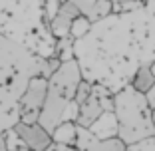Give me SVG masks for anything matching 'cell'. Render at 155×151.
<instances>
[{"label":"cell","mask_w":155,"mask_h":151,"mask_svg":"<svg viewBox=\"0 0 155 151\" xmlns=\"http://www.w3.org/2000/svg\"><path fill=\"white\" fill-rule=\"evenodd\" d=\"M78 16H82V10L78 8L76 2L66 0L64 4H62V8L58 10V14L52 18V22H48V28H50L52 36L58 38V40L68 38L70 30H72V24H74V20H76Z\"/></svg>","instance_id":"obj_5"},{"label":"cell","mask_w":155,"mask_h":151,"mask_svg":"<svg viewBox=\"0 0 155 151\" xmlns=\"http://www.w3.org/2000/svg\"><path fill=\"white\" fill-rule=\"evenodd\" d=\"M96 141H97V137L94 135V133H91V129H86V127H80V125H78L76 149H80V151H87Z\"/></svg>","instance_id":"obj_13"},{"label":"cell","mask_w":155,"mask_h":151,"mask_svg":"<svg viewBox=\"0 0 155 151\" xmlns=\"http://www.w3.org/2000/svg\"><path fill=\"white\" fill-rule=\"evenodd\" d=\"M104 113H105V111H104V105H101L100 97H97V96H91L84 105H80V110H78V117H76V123L80 125V127L90 129Z\"/></svg>","instance_id":"obj_6"},{"label":"cell","mask_w":155,"mask_h":151,"mask_svg":"<svg viewBox=\"0 0 155 151\" xmlns=\"http://www.w3.org/2000/svg\"><path fill=\"white\" fill-rule=\"evenodd\" d=\"M151 119H153V125H155V111H153V113H151Z\"/></svg>","instance_id":"obj_22"},{"label":"cell","mask_w":155,"mask_h":151,"mask_svg":"<svg viewBox=\"0 0 155 151\" xmlns=\"http://www.w3.org/2000/svg\"><path fill=\"white\" fill-rule=\"evenodd\" d=\"M90 28H91V20L90 18H86V16H78L76 20H74V24H72V30H70V36L72 38H82V36H86L87 32H90Z\"/></svg>","instance_id":"obj_14"},{"label":"cell","mask_w":155,"mask_h":151,"mask_svg":"<svg viewBox=\"0 0 155 151\" xmlns=\"http://www.w3.org/2000/svg\"><path fill=\"white\" fill-rule=\"evenodd\" d=\"M91 96H94V86H91L90 82H86V80H82V84H80L78 90H76V97H74V101H76V105H84Z\"/></svg>","instance_id":"obj_15"},{"label":"cell","mask_w":155,"mask_h":151,"mask_svg":"<svg viewBox=\"0 0 155 151\" xmlns=\"http://www.w3.org/2000/svg\"><path fill=\"white\" fill-rule=\"evenodd\" d=\"M87 151H127V145L119 137H110V139H97Z\"/></svg>","instance_id":"obj_11"},{"label":"cell","mask_w":155,"mask_h":151,"mask_svg":"<svg viewBox=\"0 0 155 151\" xmlns=\"http://www.w3.org/2000/svg\"><path fill=\"white\" fill-rule=\"evenodd\" d=\"M145 100H147V103H149L151 111H155V86L151 87V92H147V94H145Z\"/></svg>","instance_id":"obj_20"},{"label":"cell","mask_w":155,"mask_h":151,"mask_svg":"<svg viewBox=\"0 0 155 151\" xmlns=\"http://www.w3.org/2000/svg\"><path fill=\"white\" fill-rule=\"evenodd\" d=\"M12 131L22 141V145H26L30 151H46L54 143L52 133H48L40 123H22V121H18Z\"/></svg>","instance_id":"obj_4"},{"label":"cell","mask_w":155,"mask_h":151,"mask_svg":"<svg viewBox=\"0 0 155 151\" xmlns=\"http://www.w3.org/2000/svg\"><path fill=\"white\" fill-rule=\"evenodd\" d=\"M151 107L145 96L135 92L131 86L115 94V117L119 123L117 137L125 145L137 143L155 135V125L151 119Z\"/></svg>","instance_id":"obj_1"},{"label":"cell","mask_w":155,"mask_h":151,"mask_svg":"<svg viewBox=\"0 0 155 151\" xmlns=\"http://www.w3.org/2000/svg\"><path fill=\"white\" fill-rule=\"evenodd\" d=\"M48 97V80L32 78L24 96L20 97V121L22 123H38L42 107Z\"/></svg>","instance_id":"obj_2"},{"label":"cell","mask_w":155,"mask_h":151,"mask_svg":"<svg viewBox=\"0 0 155 151\" xmlns=\"http://www.w3.org/2000/svg\"><path fill=\"white\" fill-rule=\"evenodd\" d=\"M46 151H78L76 147H70V145H62V143H52Z\"/></svg>","instance_id":"obj_19"},{"label":"cell","mask_w":155,"mask_h":151,"mask_svg":"<svg viewBox=\"0 0 155 151\" xmlns=\"http://www.w3.org/2000/svg\"><path fill=\"white\" fill-rule=\"evenodd\" d=\"M149 68H151V74H153V76H155V60H153V62H151V64H149Z\"/></svg>","instance_id":"obj_21"},{"label":"cell","mask_w":155,"mask_h":151,"mask_svg":"<svg viewBox=\"0 0 155 151\" xmlns=\"http://www.w3.org/2000/svg\"><path fill=\"white\" fill-rule=\"evenodd\" d=\"M91 133L96 135L97 139H110V137H117V131H119V123H117V117L115 113H107L105 111L96 123L91 125Z\"/></svg>","instance_id":"obj_8"},{"label":"cell","mask_w":155,"mask_h":151,"mask_svg":"<svg viewBox=\"0 0 155 151\" xmlns=\"http://www.w3.org/2000/svg\"><path fill=\"white\" fill-rule=\"evenodd\" d=\"M80 84H82V74H80V66L76 60L62 64L58 72L48 80V87L52 92L60 94L62 97H66L68 101H74L76 90Z\"/></svg>","instance_id":"obj_3"},{"label":"cell","mask_w":155,"mask_h":151,"mask_svg":"<svg viewBox=\"0 0 155 151\" xmlns=\"http://www.w3.org/2000/svg\"><path fill=\"white\" fill-rule=\"evenodd\" d=\"M66 0H44V12H46V24L52 22V18H54L56 14H58V10L62 8V4H64Z\"/></svg>","instance_id":"obj_17"},{"label":"cell","mask_w":155,"mask_h":151,"mask_svg":"<svg viewBox=\"0 0 155 151\" xmlns=\"http://www.w3.org/2000/svg\"><path fill=\"white\" fill-rule=\"evenodd\" d=\"M155 86V76L151 74V68L149 66H139V68L135 70V74H133L131 78V87L135 90V92L143 94L145 96L147 92H151V87Z\"/></svg>","instance_id":"obj_9"},{"label":"cell","mask_w":155,"mask_h":151,"mask_svg":"<svg viewBox=\"0 0 155 151\" xmlns=\"http://www.w3.org/2000/svg\"><path fill=\"white\" fill-rule=\"evenodd\" d=\"M76 2L78 8L82 10V14L86 18H90L91 22L105 18L107 14L114 12V2L111 0H72Z\"/></svg>","instance_id":"obj_7"},{"label":"cell","mask_w":155,"mask_h":151,"mask_svg":"<svg viewBox=\"0 0 155 151\" xmlns=\"http://www.w3.org/2000/svg\"><path fill=\"white\" fill-rule=\"evenodd\" d=\"M56 58H60L62 64L66 62H72L74 60V38L68 36V38H62L58 44V52H56Z\"/></svg>","instance_id":"obj_12"},{"label":"cell","mask_w":155,"mask_h":151,"mask_svg":"<svg viewBox=\"0 0 155 151\" xmlns=\"http://www.w3.org/2000/svg\"><path fill=\"white\" fill-rule=\"evenodd\" d=\"M111 2H114V12H129L147 4V0H111Z\"/></svg>","instance_id":"obj_16"},{"label":"cell","mask_w":155,"mask_h":151,"mask_svg":"<svg viewBox=\"0 0 155 151\" xmlns=\"http://www.w3.org/2000/svg\"><path fill=\"white\" fill-rule=\"evenodd\" d=\"M0 151H30L26 145H16V147H10V141L6 139V135H0Z\"/></svg>","instance_id":"obj_18"},{"label":"cell","mask_w":155,"mask_h":151,"mask_svg":"<svg viewBox=\"0 0 155 151\" xmlns=\"http://www.w3.org/2000/svg\"><path fill=\"white\" fill-rule=\"evenodd\" d=\"M54 143H62V145H70L76 147V139H78V123L76 121H64L52 133Z\"/></svg>","instance_id":"obj_10"}]
</instances>
